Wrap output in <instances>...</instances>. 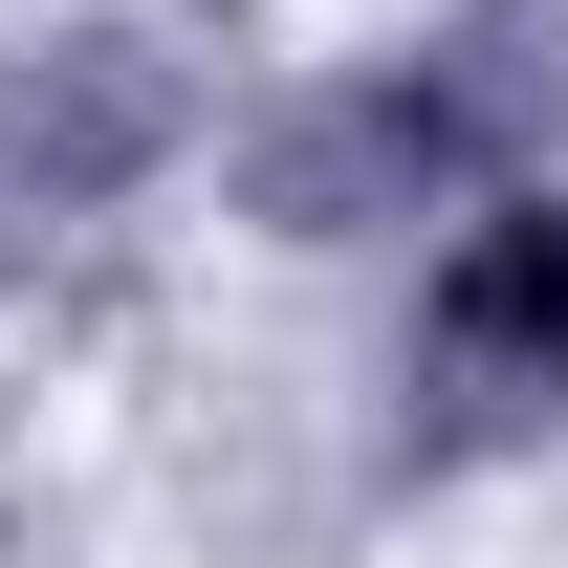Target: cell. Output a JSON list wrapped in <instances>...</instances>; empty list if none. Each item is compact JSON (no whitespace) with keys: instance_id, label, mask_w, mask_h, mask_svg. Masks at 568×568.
<instances>
[{"instance_id":"cell-1","label":"cell","mask_w":568,"mask_h":568,"mask_svg":"<svg viewBox=\"0 0 568 568\" xmlns=\"http://www.w3.org/2000/svg\"><path fill=\"white\" fill-rule=\"evenodd\" d=\"M197 153V67L153 44V22H44L22 67H0V197L22 219H110L153 197Z\"/></svg>"},{"instance_id":"cell-2","label":"cell","mask_w":568,"mask_h":568,"mask_svg":"<svg viewBox=\"0 0 568 568\" xmlns=\"http://www.w3.org/2000/svg\"><path fill=\"white\" fill-rule=\"evenodd\" d=\"M416 394L437 437H568V197L547 175L459 219V263L416 306Z\"/></svg>"},{"instance_id":"cell-4","label":"cell","mask_w":568,"mask_h":568,"mask_svg":"<svg viewBox=\"0 0 568 568\" xmlns=\"http://www.w3.org/2000/svg\"><path fill=\"white\" fill-rule=\"evenodd\" d=\"M394 88H416V132H437L459 197H525V175L568 153V22L547 0H459L437 44H394Z\"/></svg>"},{"instance_id":"cell-3","label":"cell","mask_w":568,"mask_h":568,"mask_svg":"<svg viewBox=\"0 0 568 568\" xmlns=\"http://www.w3.org/2000/svg\"><path fill=\"white\" fill-rule=\"evenodd\" d=\"M437 197H459V175H437V132H416L394 67H306V88L241 110V219H263V241H394V219H437Z\"/></svg>"}]
</instances>
